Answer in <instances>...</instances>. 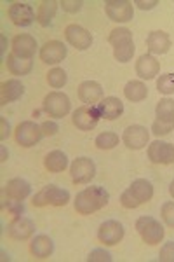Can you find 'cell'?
Wrapping results in <instances>:
<instances>
[{"label":"cell","instance_id":"6da1fadb","mask_svg":"<svg viewBox=\"0 0 174 262\" xmlns=\"http://www.w3.org/2000/svg\"><path fill=\"white\" fill-rule=\"evenodd\" d=\"M110 201V194L101 185H91V187L82 189L73 201L75 212L80 215H91L97 210L105 208Z\"/></svg>","mask_w":174,"mask_h":262},{"label":"cell","instance_id":"7a4b0ae2","mask_svg":"<svg viewBox=\"0 0 174 262\" xmlns=\"http://www.w3.org/2000/svg\"><path fill=\"white\" fill-rule=\"evenodd\" d=\"M108 42L113 46V58H115L118 63H127L133 60L136 46L133 40V32H131L129 28H124V27L113 28V30L110 32Z\"/></svg>","mask_w":174,"mask_h":262},{"label":"cell","instance_id":"3957f363","mask_svg":"<svg viewBox=\"0 0 174 262\" xmlns=\"http://www.w3.org/2000/svg\"><path fill=\"white\" fill-rule=\"evenodd\" d=\"M70 201V192L58 185H45L33 196V206H65Z\"/></svg>","mask_w":174,"mask_h":262},{"label":"cell","instance_id":"277c9868","mask_svg":"<svg viewBox=\"0 0 174 262\" xmlns=\"http://www.w3.org/2000/svg\"><path fill=\"white\" fill-rule=\"evenodd\" d=\"M136 231L141 236L143 242L152 247L159 245L164 239V226L150 215H143L136 221Z\"/></svg>","mask_w":174,"mask_h":262},{"label":"cell","instance_id":"5b68a950","mask_svg":"<svg viewBox=\"0 0 174 262\" xmlns=\"http://www.w3.org/2000/svg\"><path fill=\"white\" fill-rule=\"evenodd\" d=\"M42 108L49 117L54 119H61L70 114L71 111V101L70 98L61 91H51L49 95H45L44 101H42Z\"/></svg>","mask_w":174,"mask_h":262},{"label":"cell","instance_id":"8992f818","mask_svg":"<svg viewBox=\"0 0 174 262\" xmlns=\"http://www.w3.org/2000/svg\"><path fill=\"white\" fill-rule=\"evenodd\" d=\"M14 137H16V142H18L21 147L30 149V147L37 145V143L40 142L44 133H42V128L35 121H23V122H19L18 128H16Z\"/></svg>","mask_w":174,"mask_h":262},{"label":"cell","instance_id":"52a82bcc","mask_svg":"<svg viewBox=\"0 0 174 262\" xmlns=\"http://www.w3.org/2000/svg\"><path fill=\"white\" fill-rule=\"evenodd\" d=\"M122 142L127 149L131 150H141L145 149L150 142V131H148L145 126L141 124H133V126H127L122 133Z\"/></svg>","mask_w":174,"mask_h":262},{"label":"cell","instance_id":"ba28073f","mask_svg":"<svg viewBox=\"0 0 174 262\" xmlns=\"http://www.w3.org/2000/svg\"><path fill=\"white\" fill-rule=\"evenodd\" d=\"M101 119V114L97 111L96 105H82L71 116V121L80 131H91L97 126Z\"/></svg>","mask_w":174,"mask_h":262},{"label":"cell","instance_id":"9c48e42d","mask_svg":"<svg viewBox=\"0 0 174 262\" xmlns=\"http://www.w3.org/2000/svg\"><path fill=\"white\" fill-rule=\"evenodd\" d=\"M105 12L113 23H127L134 18L133 4L129 0H107Z\"/></svg>","mask_w":174,"mask_h":262},{"label":"cell","instance_id":"30bf717a","mask_svg":"<svg viewBox=\"0 0 174 262\" xmlns=\"http://www.w3.org/2000/svg\"><path fill=\"white\" fill-rule=\"evenodd\" d=\"M70 175L75 184H89L96 177V164L91 158H77L70 166Z\"/></svg>","mask_w":174,"mask_h":262},{"label":"cell","instance_id":"8fae6325","mask_svg":"<svg viewBox=\"0 0 174 262\" xmlns=\"http://www.w3.org/2000/svg\"><path fill=\"white\" fill-rule=\"evenodd\" d=\"M126 231L124 226H122L118 221H105L97 229V239L101 243H105L107 247H113V245H118L124 238Z\"/></svg>","mask_w":174,"mask_h":262},{"label":"cell","instance_id":"7c38bea8","mask_svg":"<svg viewBox=\"0 0 174 262\" xmlns=\"http://www.w3.org/2000/svg\"><path fill=\"white\" fill-rule=\"evenodd\" d=\"M65 37L68 40V44L73 46L79 51H86L91 48L92 44V35L91 32L86 30L84 27H80L77 23H71L65 28Z\"/></svg>","mask_w":174,"mask_h":262},{"label":"cell","instance_id":"4fadbf2b","mask_svg":"<svg viewBox=\"0 0 174 262\" xmlns=\"http://www.w3.org/2000/svg\"><path fill=\"white\" fill-rule=\"evenodd\" d=\"M148 159L155 164H172L174 163V145L169 142L155 140L148 145Z\"/></svg>","mask_w":174,"mask_h":262},{"label":"cell","instance_id":"5bb4252c","mask_svg":"<svg viewBox=\"0 0 174 262\" xmlns=\"http://www.w3.org/2000/svg\"><path fill=\"white\" fill-rule=\"evenodd\" d=\"M33 234H35V224H33L32 219L23 217V215L14 217V221L7 226V236L12 239H18V242L28 239Z\"/></svg>","mask_w":174,"mask_h":262},{"label":"cell","instance_id":"9a60e30c","mask_svg":"<svg viewBox=\"0 0 174 262\" xmlns=\"http://www.w3.org/2000/svg\"><path fill=\"white\" fill-rule=\"evenodd\" d=\"M40 60L47 65H58L66 58L68 48L59 40H49L40 48Z\"/></svg>","mask_w":174,"mask_h":262},{"label":"cell","instance_id":"2e32d148","mask_svg":"<svg viewBox=\"0 0 174 262\" xmlns=\"http://www.w3.org/2000/svg\"><path fill=\"white\" fill-rule=\"evenodd\" d=\"M9 19L16 25V27H30V25L37 19V16L30 4L14 2L9 7Z\"/></svg>","mask_w":174,"mask_h":262},{"label":"cell","instance_id":"e0dca14e","mask_svg":"<svg viewBox=\"0 0 174 262\" xmlns=\"http://www.w3.org/2000/svg\"><path fill=\"white\" fill-rule=\"evenodd\" d=\"M37 48H39V44H37L35 37L28 35V33H19L12 39V53L16 56L32 60L37 53Z\"/></svg>","mask_w":174,"mask_h":262},{"label":"cell","instance_id":"ac0fdd59","mask_svg":"<svg viewBox=\"0 0 174 262\" xmlns=\"http://www.w3.org/2000/svg\"><path fill=\"white\" fill-rule=\"evenodd\" d=\"M105 96V91L100 82L96 81H84L79 86V98L86 105H97Z\"/></svg>","mask_w":174,"mask_h":262},{"label":"cell","instance_id":"d6986e66","mask_svg":"<svg viewBox=\"0 0 174 262\" xmlns=\"http://www.w3.org/2000/svg\"><path fill=\"white\" fill-rule=\"evenodd\" d=\"M160 72V63L157 61L154 54H141L136 61V74L145 81L155 79Z\"/></svg>","mask_w":174,"mask_h":262},{"label":"cell","instance_id":"ffe728a7","mask_svg":"<svg viewBox=\"0 0 174 262\" xmlns=\"http://www.w3.org/2000/svg\"><path fill=\"white\" fill-rule=\"evenodd\" d=\"M96 107H97V111H100L101 117L108 121L118 119V117L124 114V103H122V100H118L117 96H107V98L101 100Z\"/></svg>","mask_w":174,"mask_h":262},{"label":"cell","instance_id":"44dd1931","mask_svg":"<svg viewBox=\"0 0 174 262\" xmlns=\"http://www.w3.org/2000/svg\"><path fill=\"white\" fill-rule=\"evenodd\" d=\"M24 93V86L19 79H7L0 86V105H7L19 100Z\"/></svg>","mask_w":174,"mask_h":262},{"label":"cell","instance_id":"7402d4cb","mask_svg":"<svg viewBox=\"0 0 174 262\" xmlns=\"http://www.w3.org/2000/svg\"><path fill=\"white\" fill-rule=\"evenodd\" d=\"M146 48L150 54H165L171 49V39L164 30H154L146 37Z\"/></svg>","mask_w":174,"mask_h":262},{"label":"cell","instance_id":"603a6c76","mask_svg":"<svg viewBox=\"0 0 174 262\" xmlns=\"http://www.w3.org/2000/svg\"><path fill=\"white\" fill-rule=\"evenodd\" d=\"M54 252V242L45 234H37L30 243V253L35 259H47Z\"/></svg>","mask_w":174,"mask_h":262},{"label":"cell","instance_id":"cb8c5ba5","mask_svg":"<svg viewBox=\"0 0 174 262\" xmlns=\"http://www.w3.org/2000/svg\"><path fill=\"white\" fill-rule=\"evenodd\" d=\"M4 192H6V196L11 198V200L23 201L32 194V185H30L24 179H12L6 184Z\"/></svg>","mask_w":174,"mask_h":262},{"label":"cell","instance_id":"d4e9b609","mask_svg":"<svg viewBox=\"0 0 174 262\" xmlns=\"http://www.w3.org/2000/svg\"><path fill=\"white\" fill-rule=\"evenodd\" d=\"M131 191V194L138 200L139 205H143V203H148L154 198V185H152L150 180L146 179H138L134 180L133 184L127 187Z\"/></svg>","mask_w":174,"mask_h":262},{"label":"cell","instance_id":"484cf974","mask_svg":"<svg viewBox=\"0 0 174 262\" xmlns=\"http://www.w3.org/2000/svg\"><path fill=\"white\" fill-rule=\"evenodd\" d=\"M6 65H7V70H9L12 75H21V77H23V75H28L30 72H32V69H33V61L32 60L16 56L14 53L7 54Z\"/></svg>","mask_w":174,"mask_h":262},{"label":"cell","instance_id":"4316f807","mask_svg":"<svg viewBox=\"0 0 174 262\" xmlns=\"http://www.w3.org/2000/svg\"><path fill=\"white\" fill-rule=\"evenodd\" d=\"M44 166L51 173L65 171L68 166V156L63 150H51L44 159Z\"/></svg>","mask_w":174,"mask_h":262},{"label":"cell","instance_id":"83f0119b","mask_svg":"<svg viewBox=\"0 0 174 262\" xmlns=\"http://www.w3.org/2000/svg\"><path fill=\"white\" fill-rule=\"evenodd\" d=\"M58 6L59 4L56 0H44V2H40L39 11H37V21H39L42 27H49V25L53 23L54 16H56V11H58Z\"/></svg>","mask_w":174,"mask_h":262},{"label":"cell","instance_id":"f1b7e54d","mask_svg":"<svg viewBox=\"0 0 174 262\" xmlns=\"http://www.w3.org/2000/svg\"><path fill=\"white\" fill-rule=\"evenodd\" d=\"M126 98L133 103H139V101L146 100L148 96V88L141 81H129L124 88Z\"/></svg>","mask_w":174,"mask_h":262},{"label":"cell","instance_id":"f546056e","mask_svg":"<svg viewBox=\"0 0 174 262\" xmlns=\"http://www.w3.org/2000/svg\"><path fill=\"white\" fill-rule=\"evenodd\" d=\"M155 116L159 121L169 122L174 126V100L171 98H162L155 107Z\"/></svg>","mask_w":174,"mask_h":262},{"label":"cell","instance_id":"4dcf8cb0","mask_svg":"<svg viewBox=\"0 0 174 262\" xmlns=\"http://www.w3.org/2000/svg\"><path fill=\"white\" fill-rule=\"evenodd\" d=\"M118 140H120V138H118L117 133H113V131H105V133H100L96 137L94 145L100 150H110L118 145Z\"/></svg>","mask_w":174,"mask_h":262},{"label":"cell","instance_id":"1f68e13d","mask_svg":"<svg viewBox=\"0 0 174 262\" xmlns=\"http://www.w3.org/2000/svg\"><path fill=\"white\" fill-rule=\"evenodd\" d=\"M68 82V75H66V72L63 70V69H53V70H49V74H47V84L51 88H54V90H59V88H63L65 84Z\"/></svg>","mask_w":174,"mask_h":262},{"label":"cell","instance_id":"d6a6232c","mask_svg":"<svg viewBox=\"0 0 174 262\" xmlns=\"http://www.w3.org/2000/svg\"><path fill=\"white\" fill-rule=\"evenodd\" d=\"M157 91L169 96L174 95V74H162L157 79Z\"/></svg>","mask_w":174,"mask_h":262},{"label":"cell","instance_id":"836d02e7","mask_svg":"<svg viewBox=\"0 0 174 262\" xmlns=\"http://www.w3.org/2000/svg\"><path fill=\"white\" fill-rule=\"evenodd\" d=\"M2 206L11 215H14V217H19V215L24 213V205H23V201H19V200H11V198H7V201H4Z\"/></svg>","mask_w":174,"mask_h":262},{"label":"cell","instance_id":"e575fe53","mask_svg":"<svg viewBox=\"0 0 174 262\" xmlns=\"http://www.w3.org/2000/svg\"><path fill=\"white\" fill-rule=\"evenodd\" d=\"M160 215H162L164 222L167 224L169 227L174 229V203L172 201H165L162 205V210H160Z\"/></svg>","mask_w":174,"mask_h":262},{"label":"cell","instance_id":"d590c367","mask_svg":"<svg viewBox=\"0 0 174 262\" xmlns=\"http://www.w3.org/2000/svg\"><path fill=\"white\" fill-rule=\"evenodd\" d=\"M112 260H113L112 253L103 250V248H96L87 257V262H112Z\"/></svg>","mask_w":174,"mask_h":262},{"label":"cell","instance_id":"8d00e7d4","mask_svg":"<svg viewBox=\"0 0 174 262\" xmlns=\"http://www.w3.org/2000/svg\"><path fill=\"white\" fill-rule=\"evenodd\" d=\"M172 129H174L172 124L164 122V121H159V119H155L154 124H152V133H154L155 137H164V135H169Z\"/></svg>","mask_w":174,"mask_h":262},{"label":"cell","instance_id":"74e56055","mask_svg":"<svg viewBox=\"0 0 174 262\" xmlns=\"http://www.w3.org/2000/svg\"><path fill=\"white\" fill-rule=\"evenodd\" d=\"M120 205L124 206V208H127V210H134V208H138V206H139V203L133 196V194H131L129 189H126V191L120 194Z\"/></svg>","mask_w":174,"mask_h":262},{"label":"cell","instance_id":"f35d334b","mask_svg":"<svg viewBox=\"0 0 174 262\" xmlns=\"http://www.w3.org/2000/svg\"><path fill=\"white\" fill-rule=\"evenodd\" d=\"M160 262H174V242H167L159 252Z\"/></svg>","mask_w":174,"mask_h":262},{"label":"cell","instance_id":"ab89813d","mask_svg":"<svg viewBox=\"0 0 174 262\" xmlns=\"http://www.w3.org/2000/svg\"><path fill=\"white\" fill-rule=\"evenodd\" d=\"M59 6H61L63 11H66V12H79L82 9L84 2L82 0H61Z\"/></svg>","mask_w":174,"mask_h":262},{"label":"cell","instance_id":"60d3db41","mask_svg":"<svg viewBox=\"0 0 174 262\" xmlns=\"http://www.w3.org/2000/svg\"><path fill=\"white\" fill-rule=\"evenodd\" d=\"M42 133H44V137H54V135L59 131V126L56 121H44L42 122Z\"/></svg>","mask_w":174,"mask_h":262},{"label":"cell","instance_id":"b9f144b4","mask_svg":"<svg viewBox=\"0 0 174 262\" xmlns=\"http://www.w3.org/2000/svg\"><path fill=\"white\" fill-rule=\"evenodd\" d=\"M11 135V126L9 122H7L6 117H0V140H7Z\"/></svg>","mask_w":174,"mask_h":262},{"label":"cell","instance_id":"7bdbcfd3","mask_svg":"<svg viewBox=\"0 0 174 262\" xmlns=\"http://www.w3.org/2000/svg\"><path fill=\"white\" fill-rule=\"evenodd\" d=\"M136 6L139 7V9H143V11H150V9H154V7L159 4V0H150V2H143V0H136Z\"/></svg>","mask_w":174,"mask_h":262},{"label":"cell","instance_id":"ee69618b","mask_svg":"<svg viewBox=\"0 0 174 262\" xmlns=\"http://www.w3.org/2000/svg\"><path fill=\"white\" fill-rule=\"evenodd\" d=\"M6 159H7V150H6V147H2V159H0V161L6 163Z\"/></svg>","mask_w":174,"mask_h":262},{"label":"cell","instance_id":"f6af8a7d","mask_svg":"<svg viewBox=\"0 0 174 262\" xmlns=\"http://www.w3.org/2000/svg\"><path fill=\"white\" fill-rule=\"evenodd\" d=\"M169 194H171V196L174 198V180L171 182V184H169Z\"/></svg>","mask_w":174,"mask_h":262},{"label":"cell","instance_id":"bcb514c9","mask_svg":"<svg viewBox=\"0 0 174 262\" xmlns=\"http://www.w3.org/2000/svg\"><path fill=\"white\" fill-rule=\"evenodd\" d=\"M6 53V37L2 35V54Z\"/></svg>","mask_w":174,"mask_h":262}]
</instances>
